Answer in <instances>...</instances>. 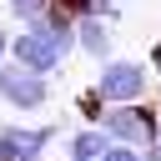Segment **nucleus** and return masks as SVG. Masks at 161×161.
<instances>
[{
	"instance_id": "nucleus-1",
	"label": "nucleus",
	"mask_w": 161,
	"mask_h": 161,
	"mask_svg": "<svg viewBox=\"0 0 161 161\" xmlns=\"http://www.w3.org/2000/svg\"><path fill=\"white\" fill-rule=\"evenodd\" d=\"M91 86L101 91V101H106V106H141V101L151 96L156 75H151V65H146V60H136V55H111L106 65H96Z\"/></svg>"
},
{
	"instance_id": "nucleus-2",
	"label": "nucleus",
	"mask_w": 161,
	"mask_h": 161,
	"mask_svg": "<svg viewBox=\"0 0 161 161\" xmlns=\"http://www.w3.org/2000/svg\"><path fill=\"white\" fill-rule=\"evenodd\" d=\"M55 96V75H40V70H25L15 60L0 65V106H10L15 116H30V111H45Z\"/></svg>"
},
{
	"instance_id": "nucleus-3",
	"label": "nucleus",
	"mask_w": 161,
	"mask_h": 161,
	"mask_svg": "<svg viewBox=\"0 0 161 161\" xmlns=\"http://www.w3.org/2000/svg\"><path fill=\"white\" fill-rule=\"evenodd\" d=\"M101 131L111 141H121V146H151L161 136V111H151L146 101L141 106H106Z\"/></svg>"
},
{
	"instance_id": "nucleus-4",
	"label": "nucleus",
	"mask_w": 161,
	"mask_h": 161,
	"mask_svg": "<svg viewBox=\"0 0 161 161\" xmlns=\"http://www.w3.org/2000/svg\"><path fill=\"white\" fill-rule=\"evenodd\" d=\"M10 60L25 65V70H40V75H60L65 70V55L55 45V35L45 25H20L15 40H10Z\"/></svg>"
},
{
	"instance_id": "nucleus-5",
	"label": "nucleus",
	"mask_w": 161,
	"mask_h": 161,
	"mask_svg": "<svg viewBox=\"0 0 161 161\" xmlns=\"http://www.w3.org/2000/svg\"><path fill=\"white\" fill-rule=\"evenodd\" d=\"M60 141V126L55 121H45V126H30V121H5L0 126V151L10 156V161H45V151Z\"/></svg>"
},
{
	"instance_id": "nucleus-6",
	"label": "nucleus",
	"mask_w": 161,
	"mask_h": 161,
	"mask_svg": "<svg viewBox=\"0 0 161 161\" xmlns=\"http://www.w3.org/2000/svg\"><path fill=\"white\" fill-rule=\"evenodd\" d=\"M75 55H86V60L106 65V60L116 55V25H111V20H101V15L75 20Z\"/></svg>"
},
{
	"instance_id": "nucleus-7",
	"label": "nucleus",
	"mask_w": 161,
	"mask_h": 161,
	"mask_svg": "<svg viewBox=\"0 0 161 161\" xmlns=\"http://www.w3.org/2000/svg\"><path fill=\"white\" fill-rule=\"evenodd\" d=\"M106 146H111V136H106L101 126H75V131H65V161H101Z\"/></svg>"
},
{
	"instance_id": "nucleus-8",
	"label": "nucleus",
	"mask_w": 161,
	"mask_h": 161,
	"mask_svg": "<svg viewBox=\"0 0 161 161\" xmlns=\"http://www.w3.org/2000/svg\"><path fill=\"white\" fill-rule=\"evenodd\" d=\"M5 5V15L15 20V25H35L45 10H50V0H0Z\"/></svg>"
},
{
	"instance_id": "nucleus-9",
	"label": "nucleus",
	"mask_w": 161,
	"mask_h": 161,
	"mask_svg": "<svg viewBox=\"0 0 161 161\" xmlns=\"http://www.w3.org/2000/svg\"><path fill=\"white\" fill-rule=\"evenodd\" d=\"M75 111H80V121H86V126H101V116H106V101H101V91H96V86H86V91L75 96Z\"/></svg>"
},
{
	"instance_id": "nucleus-10",
	"label": "nucleus",
	"mask_w": 161,
	"mask_h": 161,
	"mask_svg": "<svg viewBox=\"0 0 161 161\" xmlns=\"http://www.w3.org/2000/svg\"><path fill=\"white\" fill-rule=\"evenodd\" d=\"M101 161H146V146H121V141H111Z\"/></svg>"
},
{
	"instance_id": "nucleus-11",
	"label": "nucleus",
	"mask_w": 161,
	"mask_h": 161,
	"mask_svg": "<svg viewBox=\"0 0 161 161\" xmlns=\"http://www.w3.org/2000/svg\"><path fill=\"white\" fill-rule=\"evenodd\" d=\"M60 15H70V20H86V15H96V0H50Z\"/></svg>"
},
{
	"instance_id": "nucleus-12",
	"label": "nucleus",
	"mask_w": 161,
	"mask_h": 161,
	"mask_svg": "<svg viewBox=\"0 0 161 161\" xmlns=\"http://www.w3.org/2000/svg\"><path fill=\"white\" fill-rule=\"evenodd\" d=\"M146 65H151V75H156V86H161V40H151V50H146Z\"/></svg>"
},
{
	"instance_id": "nucleus-13",
	"label": "nucleus",
	"mask_w": 161,
	"mask_h": 161,
	"mask_svg": "<svg viewBox=\"0 0 161 161\" xmlns=\"http://www.w3.org/2000/svg\"><path fill=\"white\" fill-rule=\"evenodd\" d=\"M10 40H15V30H10V25H5V20H0V65H5V60H10Z\"/></svg>"
},
{
	"instance_id": "nucleus-14",
	"label": "nucleus",
	"mask_w": 161,
	"mask_h": 161,
	"mask_svg": "<svg viewBox=\"0 0 161 161\" xmlns=\"http://www.w3.org/2000/svg\"><path fill=\"white\" fill-rule=\"evenodd\" d=\"M146 161H161V136H156V141L146 146Z\"/></svg>"
},
{
	"instance_id": "nucleus-15",
	"label": "nucleus",
	"mask_w": 161,
	"mask_h": 161,
	"mask_svg": "<svg viewBox=\"0 0 161 161\" xmlns=\"http://www.w3.org/2000/svg\"><path fill=\"white\" fill-rule=\"evenodd\" d=\"M30 161H35V156H30Z\"/></svg>"
}]
</instances>
